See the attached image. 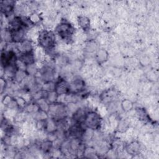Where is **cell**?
<instances>
[{"mask_svg":"<svg viewBox=\"0 0 159 159\" xmlns=\"http://www.w3.org/2000/svg\"><path fill=\"white\" fill-rule=\"evenodd\" d=\"M57 85L56 86V89L58 91V93L60 94H62V93H66V91L68 89V86L67 84L65 81H59L58 84H57Z\"/></svg>","mask_w":159,"mask_h":159,"instance_id":"cell-6","label":"cell"},{"mask_svg":"<svg viewBox=\"0 0 159 159\" xmlns=\"http://www.w3.org/2000/svg\"><path fill=\"white\" fill-rule=\"evenodd\" d=\"M57 32L59 36L64 40H70L73 32V27L68 23H61L57 27Z\"/></svg>","mask_w":159,"mask_h":159,"instance_id":"cell-2","label":"cell"},{"mask_svg":"<svg viewBox=\"0 0 159 159\" xmlns=\"http://www.w3.org/2000/svg\"><path fill=\"white\" fill-rule=\"evenodd\" d=\"M84 122H85L86 125L89 128L96 129L100 124V119L97 114L94 112H90L84 117Z\"/></svg>","mask_w":159,"mask_h":159,"instance_id":"cell-3","label":"cell"},{"mask_svg":"<svg viewBox=\"0 0 159 159\" xmlns=\"http://www.w3.org/2000/svg\"><path fill=\"white\" fill-rule=\"evenodd\" d=\"M14 1H2L1 10L6 15H9L14 9Z\"/></svg>","mask_w":159,"mask_h":159,"instance_id":"cell-4","label":"cell"},{"mask_svg":"<svg viewBox=\"0 0 159 159\" xmlns=\"http://www.w3.org/2000/svg\"><path fill=\"white\" fill-rule=\"evenodd\" d=\"M20 60L24 63L27 65H30L34 61L33 54L30 52H24L22 53L20 57Z\"/></svg>","mask_w":159,"mask_h":159,"instance_id":"cell-5","label":"cell"},{"mask_svg":"<svg viewBox=\"0 0 159 159\" xmlns=\"http://www.w3.org/2000/svg\"><path fill=\"white\" fill-rule=\"evenodd\" d=\"M55 35L51 31H43L39 35V44L44 48L48 50L52 48L55 44Z\"/></svg>","mask_w":159,"mask_h":159,"instance_id":"cell-1","label":"cell"}]
</instances>
